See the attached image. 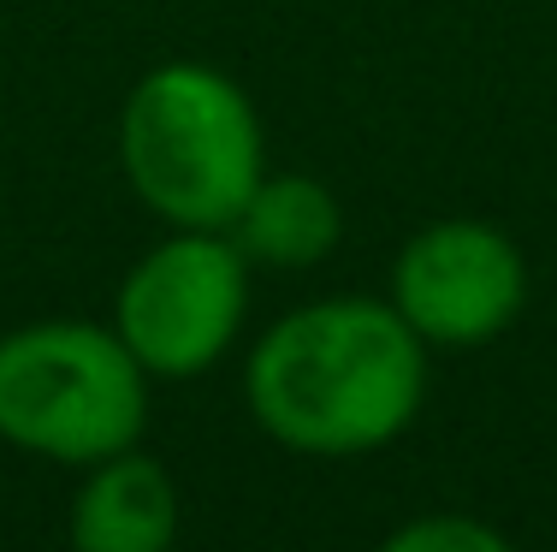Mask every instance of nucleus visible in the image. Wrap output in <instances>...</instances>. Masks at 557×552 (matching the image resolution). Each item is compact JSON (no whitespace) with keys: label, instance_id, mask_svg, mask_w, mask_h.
<instances>
[{"label":"nucleus","instance_id":"1","mask_svg":"<svg viewBox=\"0 0 557 552\" xmlns=\"http://www.w3.org/2000/svg\"><path fill=\"white\" fill-rule=\"evenodd\" d=\"M244 398L268 440L297 457H368L392 445L428 398V345L374 297H321L261 333Z\"/></svg>","mask_w":557,"mask_h":552},{"label":"nucleus","instance_id":"2","mask_svg":"<svg viewBox=\"0 0 557 552\" xmlns=\"http://www.w3.org/2000/svg\"><path fill=\"white\" fill-rule=\"evenodd\" d=\"M119 167L172 232H225L268 173L261 113L220 65L166 60L119 108Z\"/></svg>","mask_w":557,"mask_h":552},{"label":"nucleus","instance_id":"3","mask_svg":"<svg viewBox=\"0 0 557 552\" xmlns=\"http://www.w3.org/2000/svg\"><path fill=\"white\" fill-rule=\"evenodd\" d=\"M149 428V368L96 321H30L0 333V440L89 469Z\"/></svg>","mask_w":557,"mask_h":552},{"label":"nucleus","instance_id":"4","mask_svg":"<svg viewBox=\"0 0 557 552\" xmlns=\"http://www.w3.org/2000/svg\"><path fill=\"white\" fill-rule=\"evenodd\" d=\"M249 309V261L232 232H172L125 273L113 333L149 375L190 380L232 351Z\"/></svg>","mask_w":557,"mask_h":552},{"label":"nucleus","instance_id":"5","mask_svg":"<svg viewBox=\"0 0 557 552\" xmlns=\"http://www.w3.org/2000/svg\"><path fill=\"white\" fill-rule=\"evenodd\" d=\"M528 304V261L493 220H433L397 249L392 309L421 345L474 351Z\"/></svg>","mask_w":557,"mask_h":552},{"label":"nucleus","instance_id":"6","mask_svg":"<svg viewBox=\"0 0 557 552\" xmlns=\"http://www.w3.org/2000/svg\"><path fill=\"white\" fill-rule=\"evenodd\" d=\"M178 481L166 464L131 452H113L89 464L84 488L72 493V552H172L178 541Z\"/></svg>","mask_w":557,"mask_h":552},{"label":"nucleus","instance_id":"7","mask_svg":"<svg viewBox=\"0 0 557 552\" xmlns=\"http://www.w3.org/2000/svg\"><path fill=\"white\" fill-rule=\"evenodd\" d=\"M232 244L244 249L249 268H314L326 261L344 238V208L321 179L309 173H261L249 203L237 208Z\"/></svg>","mask_w":557,"mask_h":552},{"label":"nucleus","instance_id":"8","mask_svg":"<svg viewBox=\"0 0 557 552\" xmlns=\"http://www.w3.org/2000/svg\"><path fill=\"white\" fill-rule=\"evenodd\" d=\"M380 552H516L493 523L462 517V511H433V517H409L380 541Z\"/></svg>","mask_w":557,"mask_h":552}]
</instances>
